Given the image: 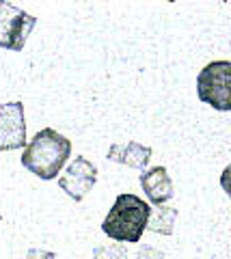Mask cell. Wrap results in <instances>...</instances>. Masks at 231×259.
<instances>
[{
    "mask_svg": "<svg viewBox=\"0 0 231 259\" xmlns=\"http://www.w3.org/2000/svg\"><path fill=\"white\" fill-rule=\"evenodd\" d=\"M95 182H98V166L84 156H76V160H71L59 177L61 190H65L67 197L74 201H82L93 190Z\"/></svg>",
    "mask_w": 231,
    "mask_h": 259,
    "instance_id": "5",
    "label": "cell"
},
{
    "mask_svg": "<svg viewBox=\"0 0 231 259\" xmlns=\"http://www.w3.org/2000/svg\"><path fill=\"white\" fill-rule=\"evenodd\" d=\"M93 259H130L127 255V246L119 244V242H110V244H98L93 248Z\"/></svg>",
    "mask_w": 231,
    "mask_h": 259,
    "instance_id": "10",
    "label": "cell"
},
{
    "mask_svg": "<svg viewBox=\"0 0 231 259\" xmlns=\"http://www.w3.org/2000/svg\"><path fill=\"white\" fill-rule=\"evenodd\" d=\"M199 100L220 112L231 110V63L214 61L199 71L197 76Z\"/></svg>",
    "mask_w": 231,
    "mask_h": 259,
    "instance_id": "3",
    "label": "cell"
},
{
    "mask_svg": "<svg viewBox=\"0 0 231 259\" xmlns=\"http://www.w3.org/2000/svg\"><path fill=\"white\" fill-rule=\"evenodd\" d=\"M141 186L154 205H164L166 201L173 199V182L164 166L145 168L141 173Z\"/></svg>",
    "mask_w": 231,
    "mask_h": 259,
    "instance_id": "7",
    "label": "cell"
},
{
    "mask_svg": "<svg viewBox=\"0 0 231 259\" xmlns=\"http://www.w3.org/2000/svg\"><path fill=\"white\" fill-rule=\"evenodd\" d=\"M26 121L24 104H0V151H15L26 147Z\"/></svg>",
    "mask_w": 231,
    "mask_h": 259,
    "instance_id": "6",
    "label": "cell"
},
{
    "mask_svg": "<svg viewBox=\"0 0 231 259\" xmlns=\"http://www.w3.org/2000/svg\"><path fill=\"white\" fill-rule=\"evenodd\" d=\"M26 259H57V255L52 250H43V248H30Z\"/></svg>",
    "mask_w": 231,
    "mask_h": 259,
    "instance_id": "12",
    "label": "cell"
},
{
    "mask_svg": "<svg viewBox=\"0 0 231 259\" xmlns=\"http://www.w3.org/2000/svg\"><path fill=\"white\" fill-rule=\"evenodd\" d=\"M151 205L145 199L132 192H123L115 199L110 212L102 223V231L119 244H136L141 242L149 221Z\"/></svg>",
    "mask_w": 231,
    "mask_h": 259,
    "instance_id": "2",
    "label": "cell"
},
{
    "mask_svg": "<svg viewBox=\"0 0 231 259\" xmlns=\"http://www.w3.org/2000/svg\"><path fill=\"white\" fill-rule=\"evenodd\" d=\"M177 207H166V205H156L149 212V221L145 229L160 233V236H171L175 229V221H177Z\"/></svg>",
    "mask_w": 231,
    "mask_h": 259,
    "instance_id": "9",
    "label": "cell"
},
{
    "mask_svg": "<svg viewBox=\"0 0 231 259\" xmlns=\"http://www.w3.org/2000/svg\"><path fill=\"white\" fill-rule=\"evenodd\" d=\"M71 156V141L52 127H43L26 143L22 153V166L33 175L50 182L57 180Z\"/></svg>",
    "mask_w": 231,
    "mask_h": 259,
    "instance_id": "1",
    "label": "cell"
},
{
    "mask_svg": "<svg viewBox=\"0 0 231 259\" xmlns=\"http://www.w3.org/2000/svg\"><path fill=\"white\" fill-rule=\"evenodd\" d=\"M37 18L11 3H0V48L20 52L35 28Z\"/></svg>",
    "mask_w": 231,
    "mask_h": 259,
    "instance_id": "4",
    "label": "cell"
},
{
    "mask_svg": "<svg viewBox=\"0 0 231 259\" xmlns=\"http://www.w3.org/2000/svg\"><path fill=\"white\" fill-rule=\"evenodd\" d=\"M106 158L113 160V162H119V164L130 166V168L145 171L147 164H149V160H151V147H147V145H141L136 141L117 143V145H110Z\"/></svg>",
    "mask_w": 231,
    "mask_h": 259,
    "instance_id": "8",
    "label": "cell"
},
{
    "mask_svg": "<svg viewBox=\"0 0 231 259\" xmlns=\"http://www.w3.org/2000/svg\"><path fill=\"white\" fill-rule=\"evenodd\" d=\"M134 259H164V255H162V250H158L154 246L141 244L138 250H136V255H134Z\"/></svg>",
    "mask_w": 231,
    "mask_h": 259,
    "instance_id": "11",
    "label": "cell"
}]
</instances>
